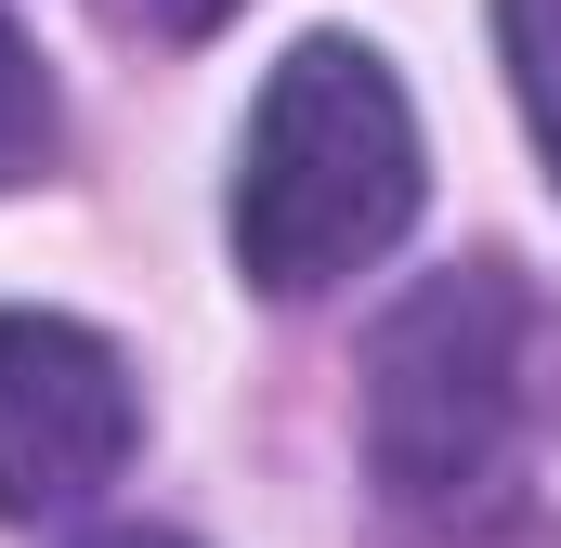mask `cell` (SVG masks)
I'll return each instance as SVG.
<instances>
[{
  "instance_id": "8992f818",
  "label": "cell",
  "mask_w": 561,
  "mask_h": 548,
  "mask_svg": "<svg viewBox=\"0 0 561 548\" xmlns=\"http://www.w3.org/2000/svg\"><path fill=\"white\" fill-rule=\"evenodd\" d=\"M144 13H157V26H170V39H196V26H222V13H236V0H144Z\"/></svg>"
},
{
  "instance_id": "52a82bcc",
  "label": "cell",
  "mask_w": 561,
  "mask_h": 548,
  "mask_svg": "<svg viewBox=\"0 0 561 548\" xmlns=\"http://www.w3.org/2000/svg\"><path fill=\"white\" fill-rule=\"evenodd\" d=\"M92 548H183V536H144V523H131V536H92Z\"/></svg>"
},
{
  "instance_id": "5b68a950",
  "label": "cell",
  "mask_w": 561,
  "mask_h": 548,
  "mask_svg": "<svg viewBox=\"0 0 561 548\" xmlns=\"http://www.w3.org/2000/svg\"><path fill=\"white\" fill-rule=\"evenodd\" d=\"M39 157H53V79H39L26 26L0 13V183H26Z\"/></svg>"
},
{
  "instance_id": "6da1fadb",
  "label": "cell",
  "mask_w": 561,
  "mask_h": 548,
  "mask_svg": "<svg viewBox=\"0 0 561 548\" xmlns=\"http://www.w3.org/2000/svg\"><path fill=\"white\" fill-rule=\"evenodd\" d=\"M419 222V118L392 92V66L366 39H300L236 157V262L275 300H313L340 274H366Z\"/></svg>"
},
{
  "instance_id": "277c9868",
  "label": "cell",
  "mask_w": 561,
  "mask_h": 548,
  "mask_svg": "<svg viewBox=\"0 0 561 548\" xmlns=\"http://www.w3.org/2000/svg\"><path fill=\"white\" fill-rule=\"evenodd\" d=\"M496 53H510V92H523L536 157L561 183V0H496Z\"/></svg>"
},
{
  "instance_id": "3957f363",
  "label": "cell",
  "mask_w": 561,
  "mask_h": 548,
  "mask_svg": "<svg viewBox=\"0 0 561 548\" xmlns=\"http://www.w3.org/2000/svg\"><path fill=\"white\" fill-rule=\"evenodd\" d=\"M131 366L66 313H0V523L79 510L131 470Z\"/></svg>"
},
{
  "instance_id": "7a4b0ae2",
  "label": "cell",
  "mask_w": 561,
  "mask_h": 548,
  "mask_svg": "<svg viewBox=\"0 0 561 548\" xmlns=\"http://www.w3.org/2000/svg\"><path fill=\"white\" fill-rule=\"evenodd\" d=\"M366 470L431 536H470V523L510 510V470H523V287H510V262L419 274L379 313V340H366Z\"/></svg>"
}]
</instances>
